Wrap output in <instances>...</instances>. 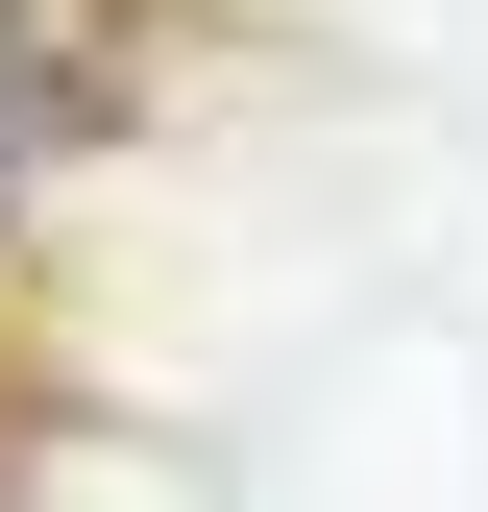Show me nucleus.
<instances>
[{
	"label": "nucleus",
	"instance_id": "nucleus-1",
	"mask_svg": "<svg viewBox=\"0 0 488 512\" xmlns=\"http://www.w3.org/2000/svg\"><path fill=\"white\" fill-rule=\"evenodd\" d=\"M147 122V0H0V196H74Z\"/></svg>",
	"mask_w": 488,
	"mask_h": 512
}]
</instances>
